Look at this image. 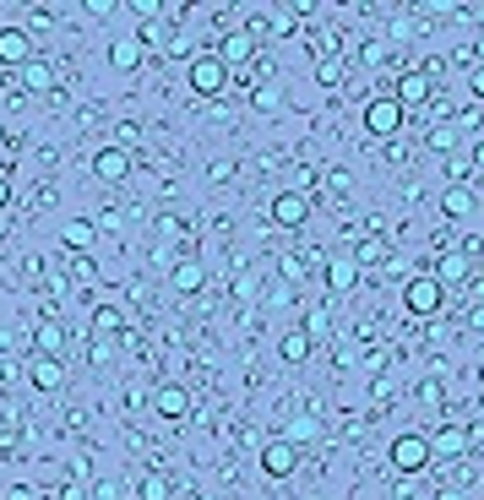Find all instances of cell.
Instances as JSON below:
<instances>
[{"instance_id":"1","label":"cell","mask_w":484,"mask_h":500,"mask_svg":"<svg viewBox=\"0 0 484 500\" xmlns=\"http://www.w3.org/2000/svg\"><path fill=\"white\" fill-rule=\"evenodd\" d=\"M229 76H234V71L218 60V49H202V54L185 65V82H191V93H196V98H218V93L229 87Z\"/></svg>"},{"instance_id":"2","label":"cell","mask_w":484,"mask_h":500,"mask_svg":"<svg viewBox=\"0 0 484 500\" xmlns=\"http://www.w3.org/2000/svg\"><path fill=\"white\" fill-rule=\"evenodd\" d=\"M403 305H409V316L430 321V316H441V305H447V289L436 283V272H414V278L403 283Z\"/></svg>"},{"instance_id":"3","label":"cell","mask_w":484,"mask_h":500,"mask_svg":"<svg viewBox=\"0 0 484 500\" xmlns=\"http://www.w3.org/2000/svg\"><path fill=\"white\" fill-rule=\"evenodd\" d=\"M387 457H392V468H398V474H425V468L436 463V452H430V436H420V430L398 436Z\"/></svg>"},{"instance_id":"4","label":"cell","mask_w":484,"mask_h":500,"mask_svg":"<svg viewBox=\"0 0 484 500\" xmlns=\"http://www.w3.org/2000/svg\"><path fill=\"white\" fill-rule=\"evenodd\" d=\"M403 125H409V114H403L398 98H370V103H365V131H370L376 142H392Z\"/></svg>"},{"instance_id":"5","label":"cell","mask_w":484,"mask_h":500,"mask_svg":"<svg viewBox=\"0 0 484 500\" xmlns=\"http://www.w3.org/2000/svg\"><path fill=\"white\" fill-rule=\"evenodd\" d=\"M218 60L240 76V71L256 60V38H251V27H223V38H218Z\"/></svg>"},{"instance_id":"6","label":"cell","mask_w":484,"mask_h":500,"mask_svg":"<svg viewBox=\"0 0 484 500\" xmlns=\"http://www.w3.org/2000/svg\"><path fill=\"white\" fill-rule=\"evenodd\" d=\"M430 93H436V82L420 71V65H409V71H398V103H403V114H420L425 103H430Z\"/></svg>"},{"instance_id":"7","label":"cell","mask_w":484,"mask_h":500,"mask_svg":"<svg viewBox=\"0 0 484 500\" xmlns=\"http://www.w3.org/2000/svg\"><path fill=\"white\" fill-rule=\"evenodd\" d=\"M131 169H136V158H131L125 147H114V142L93 152V174H98L104 185H120V180H131Z\"/></svg>"},{"instance_id":"8","label":"cell","mask_w":484,"mask_h":500,"mask_svg":"<svg viewBox=\"0 0 484 500\" xmlns=\"http://www.w3.org/2000/svg\"><path fill=\"white\" fill-rule=\"evenodd\" d=\"M272 223L278 229H305L311 223V196L305 191H278L272 196Z\"/></svg>"},{"instance_id":"9","label":"cell","mask_w":484,"mask_h":500,"mask_svg":"<svg viewBox=\"0 0 484 500\" xmlns=\"http://www.w3.org/2000/svg\"><path fill=\"white\" fill-rule=\"evenodd\" d=\"M294 468H300V446H294V441L278 436V441L262 446V474H267V479H294Z\"/></svg>"},{"instance_id":"10","label":"cell","mask_w":484,"mask_h":500,"mask_svg":"<svg viewBox=\"0 0 484 500\" xmlns=\"http://www.w3.org/2000/svg\"><path fill=\"white\" fill-rule=\"evenodd\" d=\"M469 278H474V261H469L463 250L441 245V256H436V283H441V289H463Z\"/></svg>"},{"instance_id":"11","label":"cell","mask_w":484,"mask_h":500,"mask_svg":"<svg viewBox=\"0 0 484 500\" xmlns=\"http://www.w3.org/2000/svg\"><path fill=\"white\" fill-rule=\"evenodd\" d=\"M153 414H158V419H169V425H174V419H185V414H191V392H185V387H174V381L153 387Z\"/></svg>"},{"instance_id":"12","label":"cell","mask_w":484,"mask_h":500,"mask_svg":"<svg viewBox=\"0 0 484 500\" xmlns=\"http://www.w3.org/2000/svg\"><path fill=\"white\" fill-rule=\"evenodd\" d=\"M33 348H38V359H65L71 332H65L60 321H38V327H33Z\"/></svg>"},{"instance_id":"13","label":"cell","mask_w":484,"mask_h":500,"mask_svg":"<svg viewBox=\"0 0 484 500\" xmlns=\"http://www.w3.org/2000/svg\"><path fill=\"white\" fill-rule=\"evenodd\" d=\"M27 60H33V38H27V27H0V65L22 71Z\"/></svg>"},{"instance_id":"14","label":"cell","mask_w":484,"mask_h":500,"mask_svg":"<svg viewBox=\"0 0 484 500\" xmlns=\"http://www.w3.org/2000/svg\"><path fill=\"white\" fill-rule=\"evenodd\" d=\"M142 60H147V49L136 44V33L109 38V71H142Z\"/></svg>"},{"instance_id":"15","label":"cell","mask_w":484,"mask_h":500,"mask_svg":"<svg viewBox=\"0 0 484 500\" xmlns=\"http://www.w3.org/2000/svg\"><path fill=\"white\" fill-rule=\"evenodd\" d=\"M93 240H98V223H93V218H71V223L60 229L65 256H87V250H93Z\"/></svg>"},{"instance_id":"16","label":"cell","mask_w":484,"mask_h":500,"mask_svg":"<svg viewBox=\"0 0 484 500\" xmlns=\"http://www.w3.org/2000/svg\"><path fill=\"white\" fill-rule=\"evenodd\" d=\"M54 82H60V71H54V60H44V54H33V60L22 65V87H27V93H54Z\"/></svg>"},{"instance_id":"17","label":"cell","mask_w":484,"mask_h":500,"mask_svg":"<svg viewBox=\"0 0 484 500\" xmlns=\"http://www.w3.org/2000/svg\"><path fill=\"white\" fill-rule=\"evenodd\" d=\"M311 348H316V338H311L305 327H289V332L278 338V359H283V365H305Z\"/></svg>"},{"instance_id":"18","label":"cell","mask_w":484,"mask_h":500,"mask_svg":"<svg viewBox=\"0 0 484 500\" xmlns=\"http://www.w3.org/2000/svg\"><path fill=\"white\" fill-rule=\"evenodd\" d=\"M430 452H436V457H469V430H463V425H441V430L430 436Z\"/></svg>"},{"instance_id":"19","label":"cell","mask_w":484,"mask_h":500,"mask_svg":"<svg viewBox=\"0 0 484 500\" xmlns=\"http://www.w3.org/2000/svg\"><path fill=\"white\" fill-rule=\"evenodd\" d=\"M169 289H174V294H202V289H207V267H202V261H180V267L169 272Z\"/></svg>"},{"instance_id":"20","label":"cell","mask_w":484,"mask_h":500,"mask_svg":"<svg viewBox=\"0 0 484 500\" xmlns=\"http://www.w3.org/2000/svg\"><path fill=\"white\" fill-rule=\"evenodd\" d=\"M354 283H360V261H354V256H332V261H327V289H332V294H349Z\"/></svg>"},{"instance_id":"21","label":"cell","mask_w":484,"mask_h":500,"mask_svg":"<svg viewBox=\"0 0 484 500\" xmlns=\"http://www.w3.org/2000/svg\"><path fill=\"white\" fill-rule=\"evenodd\" d=\"M33 387L38 392H60L65 387V359H33Z\"/></svg>"},{"instance_id":"22","label":"cell","mask_w":484,"mask_h":500,"mask_svg":"<svg viewBox=\"0 0 484 500\" xmlns=\"http://www.w3.org/2000/svg\"><path fill=\"white\" fill-rule=\"evenodd\" d=\"M458 136H463V131H458L452 120H441V125H430L425 147H430V152H447V158H452V152H458Z\"/></svg>"},{"instance_id":"23","label":"cell","mask_w":484,"mask_h":500,"mask_svg":"<svg viewBox=\"0 0 484 500\" xmlns=\"http://www.w3.org/2000/svg\"><path fill=\"white\" fill-rule=\"evenodd\" d=\"M474 207H479V201H474V191H469V185H452V191L441 196V212H447V218H469Z\"/></svg>"},{"instance_id":"24","label":"cell","mask_w":484,"mask_h":500,"mask_svg":"<svg viewBox=\"0 0 484 500\" xmlns=\"http://www.w3.org/2000/svg\"><path fill=\"white\" fill-rule=\"evenodd\" d=\"M120 332H125V316L114 305H98L93 310V338H120Z\"/></svg>"},{"instance_id":"25","label":"cell","mask_w":484,"mask_h":500,"mask_svg":"<svg viewBox=\"0 0 484 500\" xmlns=\"http://www.w3.org/2000/svg\"><path fill=\"white\" fill-rule=\"evenodd\" d=\"M136 44H142V49H158V54H163V44H169V22H163V16L142 22V27H136Z\"/></svg>"},{"instance_id":"26","label":"cell","mask_w":484,"mask_h":500,"mask_svg":"<svg viewBox=\"0 0 484 500\" xmlns=\"http://www.w3.org/2000/svg\"><path fill=\"white\" fill-rule=\"evenodd\" d=\"M447 180H452V185H469V180H474V158H469L463 147L447 158Z\"/></svg>"},{"instance_id":"27","label":"cell","mask_w":484,"mask_h":500,"mask_svg":"<svg viewBox=\"0 0 484 500\" xmlns=\"http://www.w3.org/2000/svg\"><path fill=\"white\" fill-rule=\"evenodd\" d=\"M360 60H365V65H387V60H392V44H387V38H365V44H360Z\"/></svg>"},{"instance_id":"28","label":"cell","mask_w":484,"mask_h":500,"mask_svg":"<svg viewBox=\"0 0 484 500\" xmlns=\"http://www.w3.org/2000/svg\"><path fill=\"white\" fill-rule=\"evenodd\" d=\"M321 180H327V196H338V201H343V196L354 191V174H349V169H327Z\"/></svg>"},{"instance_id":"29","label":"cell","mask_w":484,"mask_h":500,"mask_svg":"<svg viewBox=\"0 0 484 500\" xmlns=\"http://www.w3.org/2000/svg\"><path fill=\"white\" fill-rule=\"evenodd\" d=\"M234 174H240V163H234V158H212V163H207V180H212V185H229Z\"/></svg>"},{"instance_id":"30","label":"cell","mask_w":484,"mask_h":500,"mask_svg":"<svg viewBox=\"0 0 484 500\" xmlns=\"http://www.w3.org/2000/svg\"><path fill=\"white\" fill-rule=\"evenodd\" d=\"M316 436H321V419H294L283 441H294V446H300V441H316Z\"/></svg>"},{"instance_id":"31","label":"cell","mask_w":484,"mask_h":500,"mask_svg":"<svg viewBox=\"0 0 484 500\" xmlns=\"http://www.w3.org/2000/svg\"><path fill=\"white\" fill-rule=\"evenodd\" d=\"M136 495H142V500H169V479H163V474H147Z\"/></svg>"},{"instance_id":"32","label":"cell","mask_w":484,"mask_h":500,"mask_svg":"<svg viewBox=\"0 0 484 500\" xmlns=\"http://www.w3.org/2000/svg\"><path fill=\"white\" fill-rule=\"evenodd\" d=\"M163 54H191V60H196L202 49H196V44H191V33L180 27V33H169V44H163Z\"/></svg>"},{"instance_id":"33","label":"cell","mask_w":484,"mask_h":500,"mask_svg":"<svg viewBox=\"0 0 484 500\" xmlns=\"http://www.w3.org/2000/svg\"><path fill=\"white\" fill-rule=\"evenodd\" d=\"M22 27H27V38H38V33H49V27H54V16H49V11H27V22H22Z\"/></svg>"},{"instance_id":"34","label":"cell","mask_w":484,"mask_h":500,"mask_svg":"<svg viewBox=\"0 0 484 500\" xmlns=\"http://www.w3.org/2000/svg\"><path fill=\"white\" fill-rule=\"evenodd\" d=\"M251 103H256V109H278V103H283V93H278V87H256V98H251Z\"/></svg>"},{"instance_id":"35","label":"cell","mask_w":484,"mask_h":500,"mask_svg":"<svg viewBox=\"0 0 484 500\" xmlns=\"http://www.w3.org/2000/svg\"><path fill=\"white\" fill-rule=\"evenodd\" d=\"M71 272H76V283H93V278H98V267H93L87 256H71Z\"/></svg>"},{"instance_id":"36","label":"cell","mask_w":484,"mask_h":500,"mask_svg":"<svg viewBox=\"0 0 484 500\" xmlns=\"http://www.w3.org/2000/svg\"><path fill=\"white\" fill-rule=\"evenodd\" d=\"M387 256V245H376V240H365L360 250H354V261H381Z\"/></svg>"},{"instance_id":"37","label":"cell","mask_w":484,"mask_h":500,"mask_svg":"<svg viewBox=\"0 0 484 500\" xmlns=\"http://www.w3.org/2000/svg\"><path fill=\"white\" fill-rule=\"evenodd\" d=\"M109 359H114V338H98L93 343V365H109Z\"/></svg>"},{"instance_id":"38","label":"cell","mask_w":484,"mask_h":500,"mask_svg":"<svg viewBox=\"0 0 484 500\" xmlns=\"http://www.w3.org/2000/svg\"><path fill=\"white\" fill-rule=\"evenodd\" d=\"M420 397H425V408H436V403H441V387H436V381H425V387H420Z\"/></svg>"},{"instance_id":"39","label":"cell","mask_w":484,"mask_h":500,"mask_svg":"<svg viewBox=\"0 0 484 500\" xmlns=\"http://www.w3.org/2000/svg\"><path fill=\"white\" fill-rule=\"evenodd\" d=\"M469 93H474V98H484V65H474V71H469Z\"/></svg>"},{"instance_id":"40","label":"cell","mask_w":484,"mask_h":500,"mask_svg":"<svg viewBox=\"0 0 484 500\" xmlns=\"http://www.w3.org/2000/svg\"><path fill=\"white\" fill-rule=\"evenodd\" d=\"M5 207H11V174L0 169V212H5Z\"/></svg>"},{"instance_id":"41","label":"cell","mask_w":484,"mask_h":500,"mask_svg":"<svg viewBox=\"0 0 484 500\" xmlns=\"http://www.w3.org/2000/svg\"><path fill=\"white\" fill-rule=\"evenodd\" d=\"M469 327H474V332H484V305H474V310H469Z\"/></svg>"},{"instance_id":"42","label":"cell","mask_w":484,"mask_h":500,"mask_svg":"<svg viewBox=\"0 0 484 500\" xmlns=\"http://www.w3.org/2000/svg\"><path fill=\"white\" fill-rule=\"evenodd\" d=\"M469 158H474V169H484V142L474 147V152H469Z\"/></svg>"},{"instance_id":"43","label":"cell","mask_w":484,"mask_h":500,"mask_svg":"<svg viewBox=\"0 0 484 500\" xmlns=\"http://www.w3.org/2000/svg\"><path fill=\"white\" fill-rule=\"evenodd\" d=\"M0 158H5V125H0Z\"/></svg>"},{"instance_id":"44","label":"cell","mask_w":484,"mask_h":500,"mask_svg":"<svg viewBox=\"0 0 484 500\" xmlns=\"http://www.w3.org/2000/svg\"><path fill=\"white\" fill-rule=\"evenodd\" d=\"M436 500H458V495H452V490H441V495H436Z\"/></svg>"}]
</instances>
